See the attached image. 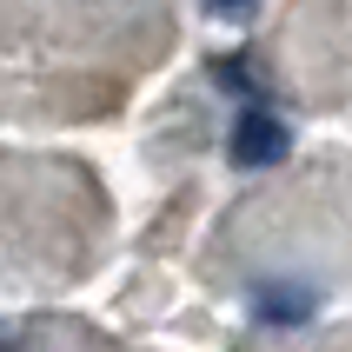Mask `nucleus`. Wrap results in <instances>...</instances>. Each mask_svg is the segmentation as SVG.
I'll use <instances>...</instances> for the list:
<instances>
[{
  "label": "nucleus",
  "mask_w": 352,
  "mask_h": 352,
  "mask_svg": "<svg viewBox=\"0 0 352 352\" xmlns=\"http://www.w3.org/2000/svg\"><path fill=\"white\" fill-rule=\"evenodd\" d=\"M219 80H233L239 87V120H233V166H273L279 153H286V120L266 107V87H246V60H219L213 67Z\"/></svg>",
  "instance_id": "f257e3e1"
},
{
  "label": "nucleus",
  "mask_w": 352,
  "mask_h": 352,
  "mask_svg": "<svg viewBox=\"0 0 352 352\" xmlns=\"http://www.w3.org/2000/svg\"><path fill=\"white\" fill-rule=\"evenodd\" d=\"M206 7H213L219 20H246V14H253V7H259V0H206Z\"/></svg>",
  "instance_id": "f03ea898"
}]
</instances>
